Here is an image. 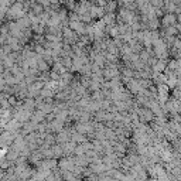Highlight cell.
I'll list each match as a JSON object with an SVG mask.
<instances>
[{
  "mask_svg": "<svg viewBox=\"0 0 181 181\" xmlns=\"http://www.w3.org/2000/svg\"><path fill=\"white\" fill-rule=\"evenodd\" d=\"M103 14V10L99 9V7H92V13L91 16H102Z\"/></svg>",
  "mask_w": 181,
  "mask_h": 181,
  "instance_id": "cell-1",
  "label": "cell"
},
{
  "mask_svg": "<svg viewBox=\"0 0 181 181\" xmlns=\"http://www.w3.org/2000/svg\"><path fill=\"white\" fill-rule=\"evenodd\" d=\"M151 3H153L154 6H160V4H161V0H153Z\"/></svg>",
  "mask_w": 181,
  "mask_h": 181,
  "instance_id": "cell-3",
  "label": "cell"
},
{
  "mask_svg": "<svg viewBox=\"0 0 181 181\" xmlns=\"http://www.w3.org/2000/svg\"><path fill=\"white\" fill-rule=\"evenodd\" d=\"M174 20H176V17H174L173 14H171V16H167V17L164 19V21H166V24H168V23H173Z\"/></svg>",
  "mask_w": 181,
  "mask_h": 181,
  "instance_id": "cell-2",
  "label": "cell"
},
{
  "mask_svg": "<svg viewBox=\"0 0 181 181\" xmlns=\"http://www.w3.org/2000/svg\"><path fill=\"white\" fill-rule=\"evenodd\" d=\"M48 1H50V3H57L58 0H48Z\"/></svg>",
  "mask_w": 181,
  "mask_h": 181,
  "instance_id": "cell-4",
  "label": "cell"
}]
</instances>
